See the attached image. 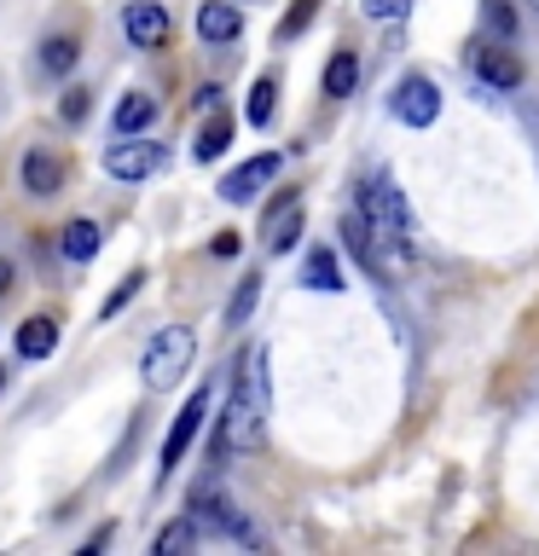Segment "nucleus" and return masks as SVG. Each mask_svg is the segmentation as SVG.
Wrapping results in <instances>:
<instances>
[{
    "label": "nucleus",
    "mask_w": 539,
    "mask_h": 556,
    "mask_svg": "<svg viewBox=\"0 0 539 556\" xmlns=\"http://www.w3.org/2000/svg\"><path fill=\"white\" fill-rule=\"evenodd\" d=\"M261 429H267V348H255L233 382V400H226L215 429V458L221 452H255Z\"/></svg>",
    "instance_id": "1"
},
{
    "label": "nucleus",
    "mask_w": 539,
    "mask_h": 556,
    "mask_svg": "<svg viewBox=\"0 0 539 556\" xmlns=\"http://www.w3.org/2000/svg\"><path fill=\"white\" fill-rule=\"evenodd\" d=\"M360 215H365V226L377 232V243L389 250L394 261H406V250H412V208H406V198H400V186L389 180V174H372V180L360 186Z\"/></svg>",
    "instance_id": "2"
},
{
    "label": "nucleus",
    "mask_w": 539,
    "mask_h": 556,
    "mask_svg": "<svg viewBox=\"0 0 539 556\" xmlns=\"http://www.w3.org/2000/svg\"><path fill=\"white\" fill-rule=\"evenodd\" d=\"M191 359H198V337H191L186 325H163L146 342V389L151 394H168L174 382L191 371Z\"/></svg>",
    "instance_id": "3"
},
{
    "label": "nucleus",
    "mask_w": 539,
    "mask_h": 556,
    "mask_svg": "<svg viewBox=\"0 0 539 556\" xmlns=\"http://www.w3.org/2000/svg\"><path fill=\"white\" fill-rule=\"evenodd\" d=\"M203 417H209V389H191V400L174 412V424H168V441H163V464H156V476H174V469L186 464V452H191V441H198Z\"/></svg>",
    "instance_id": "4"
},
{
    "label": "nucleus",
    "mask_w": 539,
    "mask_h": 556,
    "mask_svg": "<svg viewBox=\"0 0 539 556\" xmlns=\"http://www.w3.org/2000/svg\"><path fill=\"white\" fill-rule=\"evenodd\" d=\"M186 516L198 521V533H226V539H238V545H261V533L250 528V516H243L233 498H221V493H203Z\"/></svg>",
    "instance_id": "5"
},
{
    "label": "nucleus",
    "mask_w": 539,
    "mask_h": 556,
    "mask_svg": "<svg viewBox=\"0 0 539 556\" xmlns=\"http://www.w3.org/2000/svg\"><path fill=\"white\" fill-rule=\"evenodd\" d=\"M168 156H163V146H151V139H134V134H122L111 151H104V174L111 180H146V174H156Z\"/></svg>",
    "instance_id": "6"
},
{
    "label": "nucleus",
    "mask_w": 539,
    "mask_h": 556,
    "mask_svg": "<svg viewBox=\"0 0 539 556\" xmlns=\"http://www.w3.org/2000/svg\"><path fill=\"white\" fill-rule=\"evenodd\" d=\"M394 116L406 122V128H429V122L441 116V87L429 76H406L394 87Z\"/></svg>",
    "instance_id": "7"
},
{
    "label": "nucleus",
    "mask_w": 539,
    "mask_h": 556,
    "mask_svg": "<svg viewBox=\"0 0 539 556\" xmlns=\"http://www.w3.org/2000/svg\"><path fill=\"white\" fill-rule=\"evenodd\" d=\"M278 163H285L278 151H261V156H250V163H238V168L221 180V198H226V203H250L255 191L278 174Z\"/></svg>",
    "instance_id": "8"
},
{
    "label": "nucleus",
    "mask_w": 539,
    "mask_h": 556,
    "mask_svg": "<svg viewBox=\"0 0 539 556\" xmlns=\"http://www.w3.org/2000/svg\"><path fill=\"white\" fill-rule=\"evenodd\" d=\"M122 35H128V47H163L168 41V12L156 7V0H134L128 12H122Z\"/></svg>",
    "instance_id": "9"
},
{
    "label": "nucleus",
    "mask_w": 539,
    "mask_h": 556,
    "mask_svg": "<svg viewBox=\"0 0 539 556\" xmlns=\"http://www.w3.org/2000/svg\"><path fill=\"white\" fill-rule=\"evenodd\" d=\"M238 29H243V12L233 7V0H203V7H198V35L209 47L238 41Z\"/></svg>",
    "instance_id": "10"
},
{
    "label": "nucleus",
    "mask_w": 539,
    "mask_h": 556,
    "mask_svg": "<svg viewBox=\"0 0 539 556\" xmlns=\"http://www.w3.org/2000/svg\"><path fill=\"white\" fill-rule=\"evenodd\" d=\"M476 76H481L487 87H499V93H516V87L528 81V70H522V59H516V52H504V47H487L481 59H476Z\"/></svg>",
    "instance_id": "11"
},
{
    "label": "nucleus",
    "mask_w": 539,
    "mask_h": 556,
    "mask_svg": "<svg viewBox=\"0 0 539 556\" xmlns=\"http://www.w3.org/2000/svg\"><path fill=\"white\" fill-rule=\"evenodd\" d=\"M59 186H64V163H59L47 146H35V151L24 156V191H29V198H52Z\"/></svg>",
    "instance_id": "12"
},
{
    "label": "nucleus",
    "mask_w": 539,
    "mask_h": 556,
    "mask_svg": "<svg viewBox=\"0 0 539 556\" xmlns=\"http://www.w3.org/2000/svg\"><path fill=\"white\" fill-rule=\"evenodd\" d=\"M52 348H59V325H52L47 313H35V319L17 325V354L24 359H47Z\"/></svg>",
    "instance_id": "13"
},
{
    "label": "nucleus",
    "mask_w": 539,
    "mask_h": 556,
    "mask_svg": "<svg viewBox=\"0 0 539 556\" xmlns=\"http://www.w3.org/2000/svg\"><path fill=\"white\" fill-rule=\"evenodd\" d=\"M151 122H156V99H151V93H122L116 116H111L116 134H146Z\"/></svg>",
    "instance_id": "14"
},
{
    "label": "nucleus",
    "mask_w": 539,
    "mask_h": 556,
    "mask_svg": "<svg viewBox=\"0 0 539 556\" xmlns=\"http://www.w3.org/2000/svg\"><path fill=\"white\" fill-rule=\"evenodd\" d=\"M99 243H104V232L93 220H70L64 232H59V250L70 255V261H93L99 255Z\"/></svg>",
    "instance_id": "15"
},
{
    "label": "nucleus",
    "mask_w": 539,
    "mask_h": 556,
    "mask_svg": "<svg viewBox=\"0 0 539 556\" xmlns=\"http://www.w3.org/2000/svg\"><path fill=\"white\" fill-rule=\"evenodd\" d=\"M302 285L308 290H342V267H337V255L325 250H308V267H302Z\"/></svg>",
    "instance_id": "16"
},
{
    "label": "nucleus",
    "mask_w": 539,
    "mask_h": 556,
    "mask_svg": "<svg viewBox=\"0 0 539 556\" xmlns=\"http://www.w3.org/2000/svg\"><path fill=\"white\" fill-rule=\"evenodd\" d=\"M360 87V59L354 52H330V64H325V93L330 99H348Z\"/></svg>",
    "instance_id": "17"
},
{
    "label": "nucleus",
    "mask_w": 539,
    "mask_h": 556,
    "mask_svg": "<svg viewBox=\"0 0 539 556\" xmlns=\"http://www.w3.org/2000/svg\"><path fill=\"white\" fill-rule=\"evenodd\" d=\"M296 238H302V208H285V215H273L267 220V250L273 255H285V250H296Z\"/></svg>",
    "instance_id": "18"
},
{
    "label": "nucleus",
    "mask_w": 539,
    "mask_h": 556,
    "mask_svg": "<svg viewBox=\"0 0 539 556\" xmlns=\"http://www.w3.org/2000/svg\"><path fill=\"white\" fill-rule=\"evenodd\" d=\"M226 146H233V116H209L198 134V163H215Z\"/></svg>",
    "instance_id": "19"
},
{
    "label": "nucleus",
    "mask_w": 539,
    "mask_h": 556,
    "mask_svg": "<svg viewBox=\"0 0 539 556\" xmlns=\"http://www.w3.org/2000/svg\"><path fill=\"white\" fill-rule=\"evenodd\" d=\"M198 539H203V533H198V521L180 516V521H168V528L156 533V545H151V551H156V556H174V551H191Z\"/></svg>",
    "instance_id": "20"
},
{
    "label": "nucleus",
    "mask_w": 539,
    "mask_h": 556,
    "mask_svg": "<svg viewBox=\"0 0 539 556\" xmlns=\"http://www.w3.org/2000/svg\"><path fill=\"white\" fill-rule=\"evenodd\" d=\"M273 104H278V81H273V76H261V81L250 87V104H243L250 128H267V122H273Z\"/></svg>",
    "instance_id": "21"
},
{
    "label": "nucleus",
    "mask_w": 539,
    "mask_h": 556,
    "mask_svg": "<svg viewBox=\"0 0 539 556\" xmlns=\"http://www.w3.org/2000/svg\"><path fill=\"white\" fill-rule=\"evenodd\" d=\"M255 295H261V278H243V285L233 290V302H226V325H250Z\"/></svg>",
    "instance_id": "22"
},
{
    "label": "nucleus",
    "mask_w": 539,
    "mask_h": 556,
    "mask_svg": "<svg viewBox=\"0 0 539 556\" xmlns=\"http://www.w3.org/2000/svg\"><path fill=\"white\" fill-rule=\"evenodd\" d=\"M76 59H82V52H76V41H70V35H59V41L41 47V64L52 70V76H70V70H76Z\"/></svg>",
    "instance_id": "23"
},
{
    "label": "nucleus",
    "mask_w": 539,
    "mask_h": 556,
    "mask_svg": "<svg viewBox=\"0 0 539 556\" xmlns=\"http://www.w3.org/2000/svg\"><path fill=\"white\" fill-rule=\"evenodd\" d=\"M313 17H319V0H296V7L278 17V41H296V35H302Z\"/></svg>",
    "instance_id": "24"
},
{
    "label": "nucleus",
    "mask_w": 539,
    "mask_h": 556,
    "mask_svg": "<svg viewBox=\"0 0 539 556\" xmlns=\"http://www.w3.org/2000/svg\"><path fill=\"white\" fill-rule=\"evenodd\" d=\"M139 285H146V273H128V278H122V285H116L111 295H104V307H99V319H116V313H122V307H128V302H134V295H139Z\"/></svg>",
    "instance_id": "25"
},
{
    "label": "nucleus",
    "mask_w": 539,
    "mask_h": 556,
    "mask_svg": "<svg viewBox=\"0 0 539 556\" xmlns=\"http://www.w3.org/2000/svg\"><path fill=\"white\" fill-rule=\"evenodd\" d=\"M481 12H487V24H493V29L504 35V41H511V35H516V12H511V7H504V0H487V7H481Z\"/></svg>",
    "instance_id": "26"
},
{
    "label": "nucleus",
    "mask_w": 539,
    "mask_h": 556,
    "mask_svg": "<svg viewBox=\"0 0 539 556\" xmlns=\"http://www.w3.org/2000/svg\"><path fill=\"white\" fill-rule=\"evenodd\" d=\"M365 7V17H377V24H389V17H406V7L412 0H360Z\"/></svg>",
    "instance_id": "27"
},
{
    "label": "nucleus",
    "mask_w": 539,
    "mask_h": 556,
    "mask_svg": "<svg viewBox=\"0 0 539 556\" xmlns=\"http://www.w3.org/2000/svg\"><path fill=\"white\" fill-rule=\"evenodd\" d=\"M87 111H93L87 87H70V93H64V122H87Z\"/></svg>",
    "instance_id": "28"
},
{
    "label": "nucleus",
    "mask_w": 539,
    "mask_h": 556,
    "mask_svg": "<svg viewBox=\"0 0 539 556\" xmlns=\"http://www.w3.org/2000/svg\"><path fill=\"white\" fill-rule=\"evenodd\" d=\"M104 545H111V521H104V528H99V533H87V545H82V556H99Z\"/></svg>",
    "instance_id": "29"
},
{
    "label": "nucleus",
    "mask_w": 539,
    "mask_h": 556,
    "mask_svg": "<svg viewBox=\"0 0 539 556\" xmlns=\"http://www.w3.org/2000/svg\"><path fill=\"white\" fill-rule=\"evenodd\" d=\"M209 250H215V255H221V261H226V255H238V238H233V232H221V238H215V243H209Z\"/></svg>",
    "instance_id": "30"
},
{
    "label": "nucleus",
    "mask_w": 539,
    "mask_h": 556,
    "mask_svg": "<svg viewBox=\"0 0 539 556\" xmlns=\"http://www.w3.org/2000/svg\"><path fill=\"white\" fill-rule=\"evenodd\" d=\"M12 278H17V273H12V261H7V255H0V295H7V290H12Z\"/></svg>",
    "instance_id": "31"
},
{
    "label": "nucleus",
    "mask_w": 539,
    "mask_h": 556,
    "mask_svg": "<svg viewBox=\"0 0 539 556\" xmlns=\"http://www.w3.org/2000/svg\"><path fill=\"white\" fill-rule=\"evenodd\" d=\"M0 389H7V365H0Z\"/></svg>",
    "instance_id": "32"
},
{
    "label": "nucleus",
    "mask_w": 539,
    "mask_h": 556,
    "mask_svg": "<svg viewBox=\"0 0 539 556\" xmlns=\"http://www.w3.org/2000/svg\"><path fill=\"white\" fill-rule=\"evenodd\" d=\"M534 7H539V0H534Z\"/></svg>",
    "instance_id": "33"
}]
</instances>
